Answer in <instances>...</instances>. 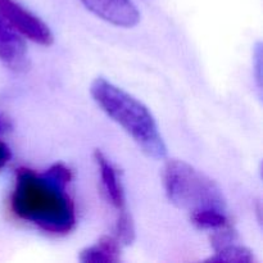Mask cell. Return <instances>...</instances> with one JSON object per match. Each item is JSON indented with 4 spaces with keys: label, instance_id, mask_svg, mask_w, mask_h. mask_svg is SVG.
I'll return each mask as SVG.
<instances>
[{
    "label": "cell",
    "instance_id": "3957f363",
    "mask_svg": "<svg viewBox=\"0 0 263 263\" xmlns=\"http://www.w3.org/2000/svg\"><path fill=\"white\" fill-rule=\"evenodd\" d=\"M163 185L172 204L190 213L226 210V199L211 177L180 159H170L163 168Z\"/></svg>",
    "mask_w": 263,
    "mask_h": 263
},
{
    "label": "cell",
    "instance_id": "ba28073f",
    "mask_svg": "<svg viewBox=\"0 0 263 263\" xmlns=\"http://www.w3.org/2000/svg\"><path fill=\"white\" fill-rule=\"evenodd\" d=\"M121 259V244L116 236L104 235L80 254L84 263H116Z\"/></svg>",
    "mask_w": 263,
    "mask_h": 263
},
{
    "label": "cell",
    "instance_id": "30bf717a",
    "mask_svg": "<svg viewBox=\"0 0 263 263\" xmlns=\"http://www.w3.org/2000/svg\"><path fill=\"white\" fill-rule=\"evenodd\" d=\"M193 223L203 230H221L228 226V216L225 211L203 210L190 213Z\"/></svg>",
    "mask_w": 263,
    "mask_h": 263
},
{
    "label": "cell",
    "instance_id": "277c9868",
    "mask_svg": "<svg viewBox=\"0 0 263 263\" xmlns=\"http://www.w3.org/2000/svg\"><path fill=\"white\" fill-rule=\"evenodd\" d=\"M0 17L28 40L45 46L53 44L54 36L49 26L15 0H0Z\"/></svg>",
    "mask_w": 263,
    "mask_h": 263
},
{
    "label": "cell",
    "instance_id": "8fae6325",
    "mask_svg": "<svg viewBox=\"0 0 263 263\" xmlns=\"http://www.w3.org/2000/svg\"><path fill=\"white\" fill-rule=\"evenodd\" d=\"M117 221H116V239L120 241L121 246H130L135 240V226H134L133 217L127 210L117 212Z\"/></svg>",
    "mask_w": 263,
    "mask_h": 263
},
{
    "label": "cell",
    "instance_id": "7c38bea8",
    "mask_svg": "<svg viewBox=\"0 0 263 263\" xmlns=\"http://www.w3.org/2000/svg\"><path fill=\"white\" fill-rule=\"evenodd\" d=\"M10 158H12V152H10L9 146L0 140V170L7 166Z\"/></svg>",
    "mask_w": 263,
    "mask_h": 263
},
{
    "label": "cell",
    "instance_id": "9c48e42d",
    "mask_svg": "<svg viewBox=\"0 0 263 263\" xmlns=\"http://www.w3.org/2000/svg\"><path fill=\"white\" fill-rule=\"evenodd\" d=\"M215 256L207 259V262H229V263H253L256 261L253 253L248 248L239 246L235 240L228 241L215 248Z\"/></svg>",
    "mask_w": 263,
    "mask_h": 263
},
{
    "label": "cell",
    "instance_id": "5b68a950",
    "mask_svg": "<svg viewBox=\"0 0 263 263\" xmlns=\"http://www.w3.org/2000/svg\"><path fill=\"white\" fill-rule=\"evenodd\" d=\"M81 2L95 15L118 27H134L140 21V13L131 0H81Z\"/></svg>",
    "mask_w": 263,
    "mask_h": 263
},
{
    "label": "cell",
    "instance_id": "6da1fadb",
    "mask_svg": "<svg viewBox=\"0 0 263 263\" xmlns=\"http://www.w3.org/2000/svg\"><path fill=\"white\" fill-rule=\"evenodd\" d=\"M68 186L55 181L45 171L20 168L10 197L12 212L43 231L66 235L76 225V210L67 192Z\"/></svg>",
    "mask_w": 263,
    "mask_h": 263
},
{
    "label": "cell",
    "instance_id": "8992f818",
    "mask_svg": "<svg viewBox=\"0 0 263 263\" xmlns=\"http://www.w3.org/2000/svg\"><path fill=\"white\" fill-rule=\"evenodd\" d=\"M0 61L13 71H25L28 66L27 48L9 23L0 17Z\"/></svg>",
    "mask_w": 263,
    "mask_h": 263
},
{
    "label": "cell",
    "instance_id": "52a82bcc",
    "mask_svg": "<svg viewBox=\"0 0 263 263\" xmlns=\"http://www.w3.org/2000/svg\"><path fill=\"white\" fill-rule=\"evenodd\" d=\"M94 158L98 167H99L102 184L108 200L117 210V212L126 210L125 190H123L122 182H121L120 177H118L117 170L115 168V166L110 163L109 159L99 149L94 152Z\"/></svg>",
    "mask_w": 263,
    "mask_h": 263
},
{
    "label": "cell",
    "instance_id": "4fadbf2b",
    "mask_svg": "<svg viewBox=\"0 0 263 263\" xmlns=\"http://www.w3.org/2000/svg\"><path fill=\"white\" fill-rule=\"evenodd\" d=\"M3 130V121H2V118H0V131Z\"/></svg>",
    "mask_w": 263,
    "mask_h": 263
},
{
    "label": "cell",
    "instance_id": "7a4b0ae2",
    "mask_svg": "<svg viewBox=\"0 0 263 263\" xmlns=\"http://www.w3.org/2000/svg\"><path fill=\"white\" fill-rule=\"evenodd\" d=\"M90 92L97 104L133 138L146 156L154 159L166 157L167 146L158 125L140 100L104 77L91 82Z\"/></svg>",
    "mask_w": 263,
    "mask_h": 263
}]
</instances>
